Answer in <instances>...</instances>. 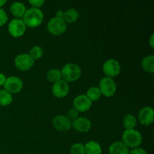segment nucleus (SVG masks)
Listing matches in <instances>:
<instances>
[{"mask_svg": "<svg viewBox=\"0 0 154 154\" xmlns=\"http://www.w3.org/2000/svg\"><path fill=\"white\" fill-rule=\"evenodd\" d=\"M23 17V21L25 23L26 26L35 28L42 24L44 19V14L39 8H32L26 11Z\"/></svg>", "mask_w": 154, "mask_h": 154, "instance_id": "obj_1", "label": "nucleus"}, {"mask_svg": "<svg viewBox=\"0 0 154 154\" xmlns=\"http://www.w3.org/2000/svg\"><path fill=\"white\" fill-rule=\"evenodd\" d=\"M62 78L66 82H74L81 78V69L75 63H67L61 70Z\"/></svg>", "mask_w": 154, "mask_h": 154, "instance_id": "obj_2", "label": "nucleus"}, {"mask_svg": "<svg viewBox=\"0 0 154 154\" xmlns=\"http://www.w3.org/2000/svg\"><path fill=\"white\" fill-rule=\"evenodd\" d=\"M123 142L128 148H136L142 142V136L138 130L126 129L122 135Z\"/></svg>", "mask_w": 154, "mask_h": 154, "instance_id": "obj_3", "label": "nucleus"}, {"mask_svg": "<svg viewBox=\"0 0 154 154\" xmlns=\"http://www.w3.org/2000/svg\"><path fill=\"white\" fill-rule=\"evenodd\" d=\"M67 29V23L63 18L53 17L48 23V30L54 35H60L63 34Z\"/></svg>", "mask_w": 154, "mask_h": 154, "instance_id": "obj_4", "label": "nucleus"}, {"mask_svg": "<svg viewBox=\"0 0 154 154\" xmlns=\"http://www.w3.org/2000/svg\"><path fill=\"white\" fill-rule=\"evenodd\" d=\"M99 89L101 92V94L104 95L106 97H111L115 94L117 86L112 78L105 77L99 82Z\"/></svg>", "mask_w": 154, "mask_h": 154, "instance_id": "obj_5", "label": "nucleus"}, {"mask_svg": "<svg viewBox=\"0 0 154 154\" xmlns=\"http://www.w3.org/2000/svg\"><path fill=\"white\" fill-rule=\"evenodd\" d=\"M26 26L21 19H14L9 23L8 32L11 36L14 38H19L23 35Z\"/></svg>", "mask_w": 154, "mask_h": 154, "instance_id": "obj_6", "label": "nucleus"}, {"mask_svg": "<svg viewBox=\"0 0 154 154\" xmlns=\"http://www.w3.org/2000/svg\"><path fill=\"white\" fill-rule=\"evenodd\" d=\"M23 83L22 80L18 77L11 76L6 78V81L4 84L5 90L8 92L9 93H17L22 90Z\"/></svg>", "mask_w": 154, "mask_h": 154, "instance_id": "obj_7", "label": "nucleus"}, {"mask_svg": "<svg viewBox=\"0 0 154 154\" xmlns=\"http://www.w3.org/2000/svg\"><path fill=\"white\" fill-rule=\"evenodd\" d=\"M14 65L17 69L20 71H27L34 65V60L27 54H19L14 60Z\"/></svg>", "mask_w": 154, "mask_h": 154, "instance_id": "obj_8", "label": "nucleus"}, {"mask_svg": "<svg viewBox=\"0 0 154 154\" xmlns=\"http://www.w3.org/2000/svg\"><path fill=\"white\" fill-rule=\"evenodd\" d=\"M120 65L117 60H108L104 63L103 65V72L107 77L108 78H114L120 74Z\"/></svg>", "mask_w": 154, "mask_h": 154, "instance_id": "obj_9", "label": "nucleus"}, {"mask_svg": "<svg viewBox=\"0 0 154 154\" xmlns=\"http://www.w3.org/2000/svg\"><path fill=\"white\" fill-rule=\"evenodd\" d=\"M73 106L78 112H85L91 108L92 102L86 95H79L74 99Z\"/></svg>", "mask_w": 154, "mask_h": 154, "instance_id": "obj_10", "label": "nucleus"}, {"mask_svg": "<svg viewBox=\"0 0 154 154\" xmlns=\"http://www.w3.org/2000/svg\"><path fill=\"white\" fill-rule=\"evenodd\" d=\"M69 86L66 81L63 80L54 83L52 87V93L55 97L61 99L69 94Z\"/></svg>", "mask_w": 154, "mask_h": 154, "instance_id": "obj_11", "label": "nucleus"}, {"mask_svg": "<svg viewBox=\"0 0 154 154\" xmlns=\"http://www.w3.org/2000/svg\"><path fill=\"white\" fill-rule=\"evenodd\" d=\"M52 123L54 128L61 132H66L72 128V121L66 116H56Z\"/></svg>", "mask_w": 154, "mask_h": 154, "instance_id": "obj_12", "label": "nucleus"}, {"mask_svg": "<svg viewBox=\"0 0 154 154\" xmlns=\"http://www.w3.org/2000/svg\"><path fill=\"white\" fill-rule=\"evenodd\" d=\"M138 120L144 126H149L154 120V111L150 107H144L138 113Z\"/></svg>", "mask_w": 154, "mask_h": 154, "instance_id": "obj_13", "label": "nucleus"}, {"mask_svg": "<svg viewBox=\"0 0 154 154\" xmlns=\"http://www.w3.org/2000/svg\"><path fill=\"white\" fill-rule=\"evenodd\" d=\"M72 127L78 132H87L91 129L92 123L86 117H78L72 122Z\"/></svg>", "mask_w": 154, "mask_h": 154, "instance_id": "obj_14", "label": "nucleus"}, {"mask_svg": "<svg viewBox=\"0 0 154 154\" xmlns=\"http://www.w3.org/2000/svg\"><path fill=\"white\" fill-rule=\"evenodd\" d=\"M129 150L123 141H115L109 147V154H129Z\"/></svg>", "mask_w": 154, "mask_h": 154, "instance_id": "obj_15", "label": "nucleus"}, {"mask_svg": "<svg viewBox=\"0 0 154 154\" xmlns=\"http://www.w3.org/2000/svg\"><path fill=\"white\" fill-rule=\"evenodd\" d=\"M26 11V6L24 5V4H23L22 2H20L12 3L10 7V11L11 12L14 16L17 17V19L23 17Z\"/></svg>", "mask_w": 154, "mask_h": 154, "instance_id": "obj_16", "label": "nucleus"}, {"mask_svg": "<svg viewBox=\"0 0 154 154\" xmlns=\"http://www.w3.org/2000/svg\"><path fill=\"white\" fill-rule=\"evenodd\" d=\"M85 154H101L102 147L100 144L94 141H90L84 145Z\"/></svg>", "mask_w": 154, "mask_h": 154, "instance_id": "obj_17", "label": "nucleus"}, {"mask_svg": "<svg viewBox=\"0 0 154 154\" xmlns=\"http://www.w3.org/2000/svg\"><path fill=\"white\" fill-rule=\"evenodd\" d=\"M63 18L66 23H73L76 22L79 18V13L75 9L70 8L64 12Z\"/></svg>", "mask_w": 154, "mask_h": 154, "instance_id": "obj_18", "label": "nucleus"}, {"mask_svg": "<svg viewBox=\"0 0 154 154\" xmlns=\"http://www.w3.org/2000/svg\"><path fill=\"white\" fill-rule=\"evenodd\" d=\"M141 66L145 72L148 73H153L154 72V56H146L142 60Z\"/></svg>", "mask_w": 154, "mask_h": 154, "instance_id": "obj_19", "label": "nucleus"}, {"mask_svg": "<svg viewBox=\"0 0 154 154\" xmlns=\"http://www.w3.org/2000/svg\"><path fill=\"white\" fill-rule=\"evenodd\" d=\"M137 120L136 117L132 114H126L123 120V127L126 129H133L136 126Z\"/></svg>", "mask_w": 154, "mask_h": 154, "instance_id": "obj_20", "label": "nucleus"}, {"mask_svg": "<svg viewBox=\"0 0 154 154\" xmlns=\"http://www.w3.org/2000/svg\"><path fill=\"white\" fill-rule=\"evenodd\" d=\"M13 101L11 93L5 90H0V106H8Z\"/></svg>", "mask_w": 154, "mask_h": 154, "instance_id": "obj_21", "label": "nucleus"}, {"mask_svg": "<svg viewBox=\"0 0 154 154\" xmlns=\"http://www.w3.org/2000/svg\"><path fill=\"white\" fill-rule=\"evenodd\" d=\"M47 78H48L50 82L52 83H56L57 81H60V80H62L61 71L56 69H51L47 73Z\"/></svg>", "mask_w": 154, "mask_h": 154, "instance_id": "obj_22", "label": "nucleus"}, {"mask_svg": "<svg viewBox=\"0 0 154 154\" xmlns=\"http://www.w3.org/2000/svg\"><path fill=\"white\" fill-rule=\"evenodd\" d=\"M101 95L102 94H101V92L99 90V87H92L87 90L86 96L88 97V99L91 102H93V101H97L100 98Z\"/></svg>", "mask_w": 154, "mask_h": 154, "instance_id": "obj_23", "label": "nucleus"}, {"mask_svg": "<svg viewBox=\"0 0 154 154\" xmlns=\"http://www.w3.org/2000/svg\"><path fill=\"white\" fill-rule=\"evenodd\" d=\"M29 55L32 58L33 60H37L42 58L43 56V50L39 46H34L30 50Z\"/></svg>", "mask_w": 154, "mask_h": 154, "instance_id": "obj_24", "label": "nucleus"}, {"mask_svg": "<svg viewBox=\"0 0 154 154\" xmlns=\"http://www.w3.org/2000/svg\"><path fill=\"white\" fill-rule=\"evenodd\" d=\"M71 154H85V147L83 144L76 143L71 147Z\"/></svg>", "mask_w": 154, "mask_h": 154, "instance_id": "obj_25", "label": "nucleus"}, {"mask_svg": "<svg viewBox=\"0 0 154 154\" xmlns=\"http://www.w3.org/2000/svg\"><path fill=\"white\" fill-rule=\"evenodd\" d=\"M78 114H79V112H78V111H76L75 108H72V109H70L68 111V114L66 117L72 122L73 120H76V119L78 118Z\"/></svg>", "mask_w": 154, "mask_h": 154, "instance_id": "obj_26", "label": "nucleus"}, {"mask_svg": "<svg viewBox=\"0 0 154 154\" xmlns=\"http://www.w3.org/2000/svg\"><path fill=\"white\" fill-rule=\"evenodd\" d=\"M8 21V15L5 10L0 8V26L5 25Z\"/></svg>", "mask_w": 154, "mask_h": 154, "instance_id": "obj_27", "label": "nucleus"}, {"mask_svg": "<svg viewBox=\"0 0 154 154\" xmlns=\"http://www.w3.org/2000/svg\"><path fill=\"white\" fill-rule=\"evenodd\" d=\"M29 2L32 6V8H39L45 4L44 0H30Z\"/></svg>", "mask_w": 154, "mask_h": 154, "instance_id": "obj_28", "label": "nucleus"}, {"mask_svg": "<svg viewBox=\"0 0 154 154\" xmlns=\"http://www.w3.org/2000/svg\"><path fill=\"white\" fill-rule=\"evenodd\" d=\"M129 154H147V153L144 149L139 148V147H136V148H134L132 149V150H130Z\"/></svg>", "mask_w": 154, "mask_h": 154, "instance_id": "obj_29", "label": "nucleus"}, {"mask_svg": "<svg viewBox=\"0 0 154 154\" xmlns=\"http://www.w3.org/2000/svg\"><path fill=\"white\" fill-rule=\"evenodd\" d=\"M6 78L5 76L4 75H2V74H0V86H2L5 84V82L6 81Z\"/></svg>", "mask_w": 154, "mask_h": 154, "instance_id": "obj_30", "label": "nucleus"}, {"mask_svg": "<svg viewBox=\"0 0 154 154\" xmlns=\"http://www.w3.org/2000/svg\"><path fill=\"white\" fill-rule=\"evenodd\" d=\"M63 14H64V12L62 11L61 10L57 11V14H56V17H61V18H63Z\"/></svg>", "mask_w": 154, "mask_h": 154, "instance_id": "obj_31", "label": "nucleus"}, {"mask_svg": "<svg viewBox=\"0 0 154 154\" xmlns=\"http://www.w3.org/2000/svg\"><path fill=\"white\" fill-rule=\"evenodd\" d=\"M153 38H154V35L152 34L151 37H150V46L152 47V48H153V47H154V39H153Z\"/></svg>", "mask_w": 154, "mask_h": 154, "instance_id": "obj_32", "label": "nucleus"}, {"mask_svg": "<svg viewBox=\"0 0 154 154\" xmlns=\"http://www.w3.org/2000/svg\"><path fill=\"white\" fill-rule=\"evenodd\" d=\"M6 3V0H0V8Z\"/></svg>", "mask_w": 154, "mask_h": 154, "instance_id": "obj_33", "label": "nucleus"}]
</instances>
